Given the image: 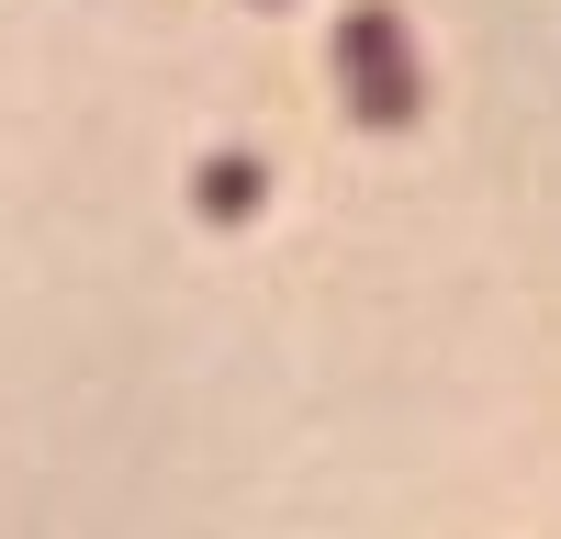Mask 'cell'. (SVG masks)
Here are the masks:
<instances>
[{"instance_id": "1", "label": "cell", "mask_w": 561, "mask_h": 539, "mask_svg": "<svg viewBox=\"0 0 561 539\" xmlns=\"http://www.w3.org/2000/svg\"><path fill=\"white\" fill-rule=\"evenodd\" d=\"M337 57L359 79V113H404L415 102V79H404V23L393 12H348L337 23Z\"/></svg>"}]
</instances>
